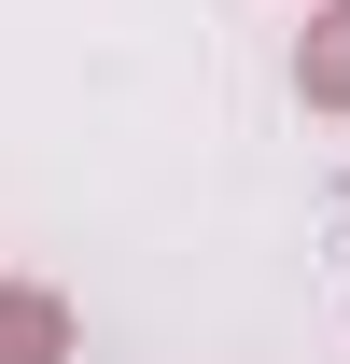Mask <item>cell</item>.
Segmentation results:
<instances>
[{
	"label": "cell",
	"mask_w": 350,
	"mask_h": 364,
	"mask_svg": "<svg viewBox=\"0 0 350 364\" xmlns=\"http://www.w3.org/2000/svg\"><path fill=\"white\" fill-rule=\"evenodd\" d=\"M295 85L322 98V112H336V98H350V0H336V14H322V43H308V70H295Z\"/></svg>",
	"instance_id": "2"
},
{
	"label": "cell",
	"mask_w": 350,
	"mask_h": 364,
	"mask_svg": "<svg viewBox=\"0 0 350 364\" xmlns=\"http://www.w3.org/2000/svg\"><path fill=\"white\" fill-rule=\"evenodd\" d=\"M70 350V309L56 294H0V364H56Z\"/></svg>",
	"instance_id": "1"
}]
</instances>
